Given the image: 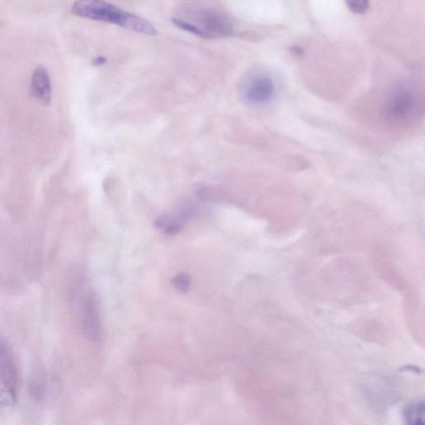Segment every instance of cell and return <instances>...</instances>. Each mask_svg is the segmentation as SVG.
<instances>
[{"instance_id": "3957f363", "label": "cell", "mask_w": 425, "mask_h": 425, "mask_svg": "<svg viewBox=\"0 0 425 425\" xmlns=\"http://www.w3.org/2000/svg\"><path fill=\"white\" fill-rule=\"evenodd\" d=\"M18 399V373L12 350L0 340V406H15Z\"/></svg>"}, {"instance_id": "8992f818", "label": "cell", "mask_w": 425, "mask_h": 425, "mask_svg": "<svg viewBox=\"0 0 425 425\" xmlns=\"http://www.w3.org/2000/svg\"><path fill=\"white\" fill-rule=\"evenodd\" d=\"M31 95L42 105H48L52 100V84L48 70L40 65L32 74Z\"/></svg>"}, {"instance_id": "9c48e42d", "label": "cell", "mask_w": 425, "mask_h": 425, "mask_svg": "<svg viewBox=\"0 0 425 425\" xmlns=\"http://www.w3.org/2000/svg\"><path fill=\"white\" fill-rule=\"evenodd\" d=\"M28 389H30V394L32 399L37 402L43 400L47 393V381L45 375L39 371L32 373Z\"/></svg>"}, {"instance_id": "7a4b0ae2", "label": "cell", "mask_w": 425, "mask_h": 425, "mask_svg": "<svg viewBox=\"0 0 425 425\" xmlns=\"http://www.w3.org/2000/svg\"><path fill=\"white\" fill-rule=\"evenodd\" d=\"M72 12L79 17L115 24L140 34L147 35L158 34L155 27L147 19L119 9L118 7L106 2L97 0L77 1L73 6Z\"/></svg>"}, {"instance_id": "8fae6325", "label": "cell", "mask_w": 425, "mask_h": 425, "mask_svg": "<svg viewBox=\"0 0 425 425\" xmlns=\"http://www.w3.org/2000/svg\"><path fill=\"white\" fill-rule=\"evenodd\" d=\"M173 284L176 287V290L183 292H187L191 288V280L189 276L187 274H180L175 276L173 279Z\"/></svg>"}, {"instance_id": "30bf717a", "label": "cell", "mask_w": 425, "mask_h": 425, "mask_svg": "<svg viewBox=\"0 0 425 425\" xmlns=\"http://www.w3.org/2000/svg\"><path fill=\"white\" fill-rule=\"evenodd\" d=\"M197 206L192 202H185L177 210L176 217L185 222L192 218L197 212Z\"/></svg>"}, {"instance_id": "277c9868", "label": "cell", "mask_w": 425, "mask_h": 425, "mask_svg": "<svg viewBox=\"0 0 425 425\" xmlns=\"http://www.w3.org/2000/svg\"><path fill=\"white\" fill-rule=\"evenodd\" d=\"M82 331L88 340L97 341L102 336V325L99 317L98 303L94 292H89L82 299L81 306Z\"/></svg>"}, {"instance_id": "5bb4252c", "label": "cell", "mask_w": 425, "mask_h": 425, "mask_svg": "<svg viewBox=\"0 0 425 425\" xmlns=\"http://www.w3.org/2000/svg\"><path fill=\"white\" fill-rule=\"evenodd\" d=\"M292 53H294V55H302L303 53V50L302 48H301L300 47H292Z\"/></svg>"}, {"instance_id": "52a82bcc", "label": "cell", "mask_w": 425, "mask_h": 425, "mask_svg": "<svg viewBox=\"0 0 425 425\" xmlns=\"http://www.w3.org/2000/svg\"><path fill=\"white\" fill-rule=\"evenodd\" d=\"M414 106V95L410 91H403L392 98L387 111L392 117L403 118L411 113Z\"/></svg>"}, {"instance_id": "ba28073f", "label": "cell", "mask_w": 425, "mask_h": 425, "mask_svg": "<svg viewBox=\"0 0 425 425\" xmlns=\"http://www.w3.org/2000/svg\"><path fill=\"white\" fill-rule=\"evenodd\" d=\"M404 419L406 425H425L423 400H415L408 404L404 408Z\"/></svg>"}, {"instance_id": "5b68a950", "label": "cell", "mask_w": 425, "mask_h": 425, "mask_svg": "<svg viewBox=\"0 0 425 425\" xmlns=\"http://www.w3.org/2000/svg\"><path fill=\"white\" fill-rule=\"evenodd\" d=\"M274 94V84L270 77H256L247 84L243 91V98L253 105L263 104L270 101Z\"/></svg>"}, {"instance_id": "6da1fadb", "label": "cell", "mask_w": 425, "mask_h": 425, "mask_svg": "<svg viewBox=\"0 0 425 425\" xmlns=\"http://www.w3.org/2000/svg\"><path fill=\"white\" fill-rule=\"evenodd\" d=\"M172 22L181 30L203 39L225 38L234 32L229 15L210 3H184L176 10Z\"/></svg>"}, {"instance_id": "9a60e30c", "label": "cell", "mask_w": 425, "mask_h": 425, "mask_svg": "<svg viewBox=\"0 0 425 425\" xmlns=\"http://www.w3.org/2000/svg\"><path fill=\"white\" fill-rule=\"evenodd\" d=\"M94 62H95V64L101 65L105 63L106 59H103V57H97V59H95Z\"/></svg>"}, {"instance_id": "7c38bea8", "label": "cell", "mask_w": 425, "mask_h": 425, "mask_svg": "<svg viewBox=\"0 0 425 425\" xmlns=\"http://www.w3.org/2000/svg\"><path fill=\"white\" fill-rule=\"evenodd\" d=\"M348 9L357 15H364L369 10L370 3L366 0H357V1H348L346 3Z\"/></svg>"}, {"instance_id": "4fadbf2b", "label": "cell", "mask_w": 425, "mask_h": 425, "mask_svg": "<svg viewBox=\"0 0 425 425\" xmlns=\"http://www.w3.org/2000/svg\"><path fill=\"white\" fill-rule=\"evenodd\" d=\"M183 226L184 222L180 220L178 217L170 216V220H169L164 230H166V233L168 234L175 235L178 234L180 231L183 229Z\"/></svg>"}]
</instances>
